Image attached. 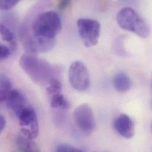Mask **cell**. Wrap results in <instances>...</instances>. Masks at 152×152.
<instances>
[{
    "mask_svg": "<svg viewBox=\"0 0 152 152\" xmlns=\"http://www.w3.org/2000/svg\"><path fill=\"white\" fill-rule=\"evenodd\" d=\"M61 28V20L58 14L53 11L40 14L34 20L31 26L33 36L50 40H55Z\"/></svg>",
    "mask_w": 152,
    "mask_h": 152,
    "instance_id": "obj_1",
    "label": "cell"
},
{
    "mask_svg": "<svg viewBox=\"0 0 152 152\" xmlns=\"http://www.w3.org/2000/svg\"><path fill=\"white\" fill-rule=\"evenodd\" d=\"M20 65L28 76L37 84L49 83L53 78L52 69L50 64L31 55H22L20 59Z\"/></svg>",
    "mask_w": 152,
    "mask_h": 152,
    "instance_id": "obj_2",
    "label": "cell"
},
{
    "mask_svg": "<svg viewBox=\"0 0 152 152\" xmlns=\"http://www.w3.org/2000/svg\"><path fill=\"white\" fill-rule=\"evenodd\" d=\"M117 21L123 29L133 32L142 38L150 35L151 29L147 22L132 8L125 7L120 10L117 15Z\"/></svg>",
    "mask_w": 152,
    "mask_h": 152,
    "instance_id": "obj_3",
    "label": "cell"
},
{
    "mask_svg": "<svg viewBox=\"0 0 152 152\" xmlns=\"http://www.w3.org/2000/svg\"><path fill=\"white\" fill-rule=\"evenodd\" d=\"M77 27L79 36L86 47L95 46L99 40L101 25L94 19L80 18L77 21Z\"/></svg>",
    "mask_w": 152,
    "mask_h": 152,
    "instance_id": "obj_4",
    "label": "cell"
},
{
    "mask_svg": "<svg viewBox=\"0 0 152 152\" xmlns=\"http://www.w3.org/2000/svg\"><path fill=\"white\" fill-rule=\"evenodd\" d=\"M69 80L71 85L77 91L84 92L90 86V76L86 65L80 61L72 64L69 69Z\"/></svg>",
    "mask_w": 152,
    "mask_h": 152,
    "instance_id": "obj_5",
    "label": "cell"
},
{
    "mask_svg": "<svg viewBox=\"0 0 152 152\" xmlns=\"http://www.w3.org/2000/svg\"><path fill=\"white\" fill-rule=\"evenodd\" d=\"M73 118L76 127L85 134H90L95 129V120L91 107L87 104L79 105L75 109Z\"/></svg>",
    "mask_w": 152,
    "mask_h": 152,
    "instance_id": "obj_6",
    "label": "cell"
},
{
    "mask_svg": "<svg viewBox=\"0 0 152 152\" xmlns=\"http://www.w3.org/2000/svg\"><path fill=\"white\" fill-rule=\"evenodd\" d=\"M21 126H30V130L34 138H36L39 133V126L35 110L31 107L27 106L17 115Z\"/></svg>",
    "mask_w": 152,
    "mask_h": 152,
    "instance_id": "obj_7",
    "label": "cell"
},
{
    "mask_svg": "<svg viewBox=\"0 0 152 152\" xmlns=\"http://www.w3.org/2000/svg\"><path fill=\"white\" fill-rule=\"evenodd\" d=\"M117 133L126 139H131L134 134V126L132 118L125 114L118 116L114 123Z\"/></svg>",
    "mask_w": 152,
    "mask_h": 152,
    "instance_id": "obj_8",
    "label": "cell"
},
{
    "mask_svg": "<svg viewBox=\"0 0 152 152\" xmlns=\"http://www.w3.org/2000/svg\"><path fill=\"white\" fill-rule=\"evenodd\" d=\"M7 107L12 110L16 116L27 107V99L25 96L18 90L13 89L6 100Z\"/></svg>",
    "mask_w": 152,
    "mask_h": 152,
    "instance_id": "obj_9",
    "label": "cell"
},
{
    "mask_svg": "<svg viewBox=\"0 0 152 152\" xmlns=\"http://www.w3.org/2000/svg\"><path fill=\"white\" fill-rule=\"evenodd\" d=\"M113 84L114 88L120 92H126L132 86L130 77L124 72H120L114 76Z\"/></svg>",
    "mask_w": 152,
    "mask_h": 152,
    "instance_id": "obj_10",
    "label": "cell"
},
{
    "mask_svg": "<svg viewBox=\"0 0 152 152\" xmlns=\"http://www.w3.org/2000/svg\"><path fill=\"white\" fill-rule=\"evenodd\" d=\"M15 141L20 152H40L39 146L33 140L26 137L22 134L17 136Z\"/></svg>",
    "mask_w": 152,
    "mask_h": 152,
    "instance_id": "obj_11",
    "label": "cell"
},
{
    "mask_svg": "<svg viewBox=\"0 0 152 152\" xmlns=\"http://www.w3.org/2000/svg\"><path fill=\"white\" fill-rule=\"evenodd\" d=\"M12 91V85L10 79L7 76L1 75L0 79L1 102L6 101Z\"/></svg>",
    "mask_w": 152,
    "mask_h": 152,
    "instance_id": "obj_12",
    "label": "cell"
},
{
    "mask_svg": "<svg viewBox=\"0 0 152 152\" xmlns=\"http://www.w3.org/2000/svg\"><path fill=\"white\" fill-rule=\"evenodd\" d=\"M50 105L53 108H61L62 109H68L69 107L68 101L61 94H56L51 97Z\"/></svg>",
    "mask_w": 152,
    "mask_h": 152,
    "instance_id": "obj_13",
    "label": "cell"
},
{
    "mask_svg": "<svg viewBox=\"0 0 152 152\" xmlns=\"http://www.w3.org/2000/svg\"><path fill=\"white\" fill-rule=\"evenodd\" d=\"M49 83V86L47 88L48 94L50 96V98L56 94H61L62 91V84L59 80L53 77L52 78Z\"/></svg>",
    "mask_w": 152,
    "mask_h": 152,
    "instance_id": "obj_14",
    "label": "cell"
},
{
    "mask_svg": "<svg viewBox=\"0 0 152 152\" xmlns=\"http://www.w3.org/2000/svg\"><path fill=\"white\" fill-rule=\"evenodd\" d=\"M0 31L1 37L4 41L8 42L9 43L12 42L13 41H15V37L14 33L10 30V29H9L3 24H1L0 25Z\"/></svg>",
    "mask_w": 152,
    "mask_h": 152,
    "instance_id": "obj_15",
    "label": "cell"
},
{
    "mask_svg": "<svg viewBox=\"0 0 152 152\" xmlns=\"http://www.w3.org/2000/svg\"><path fill=\"white\" fill-rule=\"evenodd\" d=\"M55 152H83L80 149L68 144H62L58 146Z\"/></svg>",
    "mask_w": 152,
    "mask_h": 152,
    "instance_id": "obj_16",
    "label": "cell"
},
{
    "mask_svg": "<svg viewBox=\"0 0 152 152\" xmlns=\"http://www.w3.org/2000/svg\"><path fill=\"white\" fill-rule=\"evenodd\" d=\"M18 2V0H2L0 1V8L3 10H8L14 7Z\"/></svg>",
    "mask_w": 152,
    "mask_h": 152,
    "instance_id": "obj_17",
    "label": "cell"
},
{
    "mask_svg": "<svg viewBox=\"0 0 152 152\" xmlns=\"http://www.w3.org/2000/svg\"><path fill=\"white\" fill-rule=\"evenodd\" d=\"M11 53L10 49L4 45L0 46V59L1 60L7 58Z\"/></svg>",
    "mask_w": 152,
    "mask_h": 152,
    "instance_id": "obj_18",
    "label": "cell"
},
{
    "mask_svg": "<svg viewBox=\"0 0 152 152\" xmlns=\"http://www.w3.org/2000/svg\"><path fill=\"white\" fill-rule=\"evenodd\" d=\"M71 2L69 1H61L58 4V7L61 10H64L68 8Z\"/></svg>",
    "mask_w": 152,
    "mask_h": 152,
    "instance_id": "obj_19",
    "label": "cell"
},
{
    "mask_svg": "<svg viewBox=\"0 0 152 152\" xmlns=\"http://www.w3.org/2000/svg\"><path fill=\"white\" fill-rule=\"evenodd\" d=\"M6 126V120L4 116H0V132H2Z\"/></svg>",
    "mask_w": 152,
    "mask_h": 152,
    "instance_id": "obj_20",
    "label": "cell"
},
{
    "mask_svg": "<svg viewBox=\"0 0 152 152\" xmlns=\"http://www.w3.org/2000/svg\"><path fill=\"white\" fill-rule=\"evenodd\" d=\"M151 90H152V76H151ZM151 104H152V101H151Z\"/></svg>",
    "mask_w": 152,
    "mask_h": 152,
    "instance_id": "obj_21",
    "label": "cell"
},
{
    "mask_svg": "<svg viewBox=\"0 0 152 152\" xmlns=\"http://www.w3.org/2000/svg\"><path fill=\"white\" fill-rule=\"evenodd\" d=\"M151 130H152V125H151Z\"/></svg>",
    "mask_w": 152,
    "mask_h": 152,
    "instance_id": "obj_22",
    "label": "cell"
}]
</instances>
